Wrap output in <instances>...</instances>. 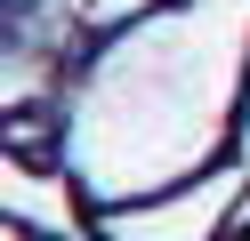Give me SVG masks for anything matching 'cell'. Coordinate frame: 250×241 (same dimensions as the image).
<instances>
[{
    "mask_svg": "<svg viewBox=\"0 0 250 241\" xmlns=\"http://www.w3.org/2000/svg\"><path fill=\"white\" fill-rule=\"evenodd\" d=\"M137 8H153V0H97V16L113 24V16H137Z\"/></svg>",
    "mask_w": 250,
    "mask_h": 241,
    "instance_id": "cell-1",
    "label": "cell"
}]
</instances>
